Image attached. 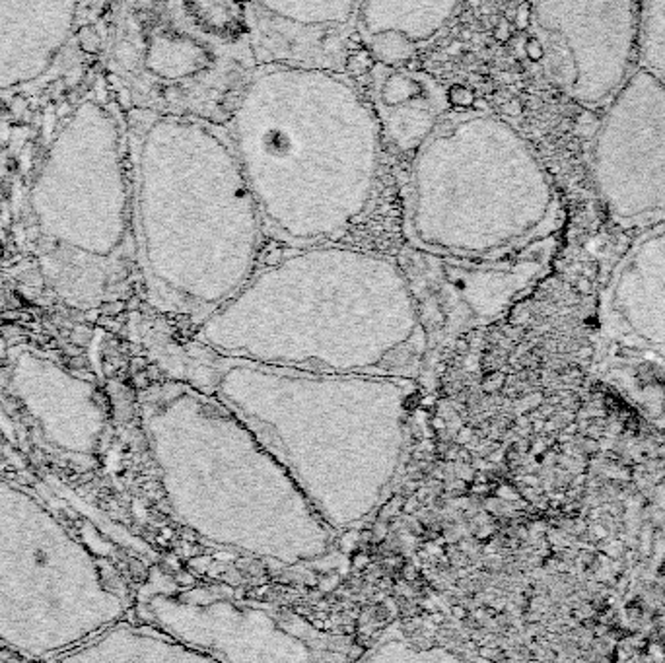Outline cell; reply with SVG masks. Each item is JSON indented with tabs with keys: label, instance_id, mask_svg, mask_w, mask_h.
I'll list each match as a JSON object with an SVG mask.
<instances>
[{
	"label": "cell",
	"instance_id": "obj_1",
	"mask_svg": "<svg viewBox=\"0 0 665 663\" xmlns=\"http://www.w3.org/2000/svg\"><path fill=\"white\" fill-rule=\"evenodd\" d=\"M179 354L189 383L251 430L333 531L383 502L407 454L414 379L284 368L201 341Z\"/></svg>",
	"mask_w": 665,
	"mask_h": 663
},
{
	"label": "cell",
	"instance_id": "obj_2",
	"mask_svg": "<svg viewBox=\"0 0 665 663\" xmlns=\"http://www.w3.org/2000/svg\"><path fill=\"white\" fill-rule=\"evenodd\" d=\"M212 350L284 368L416 379L426 335L397 257L333 244L294 247L201 323Z\"/></svg>",
	"mask_w": 665,
	"mask_h": 663
},
{
	"label": "cell",
	"instance_id": "obj_3",
	"mask_svg": "<svg viewBox=\"0 0 665 663\" xmlns=\"http://www.w3.org/2000/svg\"><path fill=\"white\" fill-rule=\"evenodd\" d=\"M224 126L265 235L292 249L333 244L371 209L383 135L346 70L257 65Z\"/></svg>",
	"mask_w": 665,
	"mask_h": 663
},
{
	"label": "cell",
	"instance_id": "obj_4",
	"mask_svg": "<svg viewBox=\"0 0 665 663\" xmlns=\"http://www.w3.org/2000/svg\"><path fill=\"white\" fill-rule=\"evenodd\" d=\"M131 126L144 249L169 306L201 325L257 270V202L224 123L138 110Z\"/></svg>",
	"mask_w": 665,
	"mask_h": 663
},
{
	"label": "cell",
	"instance_id": "obj_5",
	"mask_svg": "<svg viewBox=\"0 0 665 663\" xmlns=\"http://www.w3.org/2000/svg\"><path fill=\"white\" fill-rule=\"evenodd\" d=\"M558 212L535 150L490 111H449L413 152L403 206L409 247L500 259L547 239Z\"/></svg>",
	"mask_w": 665,
	"mask_h": 663
},
{
	"label": "cell",
	"instance_id": "obj_6",
	"mask_svg": "<svg viewBox=\"0 0 665 663\" xmlns=\"http://www.w3.org/2000/svg\"><path fill=\"white\" fill-rule=\"evenodd\" d=\"M181 395L201 444L173 483V504L201 537L259 558L294 564L323 556L333 529L287 469L214 395L195 386Z\"/></svg>",
	"mask_w": 665,
	"mask_h": 663
},
{
	"label": "cell",
	"instance_id": "obj_7",
	"mask_svg": "<svg viewBox=\"0 0 665 663\" xmlns=\"http://www.w3.org/2000/svg\"><path fill=\"white\" fill-rule=\"evenodd\" d=\"M115 65L138 110L224 123L257 59L211 32L185 0H126Z\"/></svg>",
	"mask_w": 665,
	"mask_h": 663
},
{
	"label": "cell",
	"instance_id": "obj_8",
	"mask_svg": "<svg viewBox=\"0 0 665 663\" xmlns=\"http://www.w3.org/2000/svg\"><path fill=\"white\" fill-rule=\"evenodd\" d=\"M154 617L171 638L220 662H346L353 640L224 586L171 582Z\"/></svg>",
	"mask_w": 665,
	"mask_h": 663
},
{
	"label": "cell",
	"instance_id": "obj_9",
	"mask_svg": "<svg viewBox=\"0 0 665 663\" xmlns=\"http://www.w3.org/2000/svg\"><path fill=\"white\" fill-rule=\"evenodd\" d=\"M593 177L619 222L665 220V84L642 68L605 105Z\"/></svg>",
	"mask_w": 665,
	"mask_h": 663
},
{
	"label": "cell",
	"instance_id": "obj_10",
	"mask_svg": "<svg viewBox=\"0 0 665 663\" xmlns=\"http://www.w3.org/2000/svg\"><path fill=\"white\" fill-rule=\"evenodd\" d=\"M547 239L500 259H461L404 247L399 265L426 335V362L473 329L498 317L541 269Z\"/></svg>",
	"mask_w": 665,
	"mask_h": 663
},
{
	"label": "cell",
	"instance_id": "obj_11",
	"mask_svg": "<svg viewBox=\"0 0 665 663\" xmlns=\"http://www.w3.org/2000/svg\"><path fill=\"white\" fill-rule=\"evenodd\" d=\"M533 12L562 53L558 82L584 105H607L636 68L640 0H533Z\"/></svg>",
	"mask_w": 665,
	"mask_h": 663
},
{
	"label": "cell",
	"instance_id": "obj_12",
	"mask_svg": "<svg viewBox=\"0 0 665 663\" xmlns=\"http://www.w3.org/2000/svg\"><path fill=\"white\" fill-rule=\"evenodd\" d=\"M257 65L346 70L358 0H242Z\"/></svg>",
	"mask_w": 665,
	"mask_h": 663
},
{
	"label": "cell",
	"instance_id": "obj_13",
	"mask_svg": "<svg viewBox=\"0 0 665 663\" xmlns=\"http://www.w3.org/2000/svg\"><path fill=\"white\" fill-rule=\"evenodd\" d=\"M368 100L383 140L399 152L416 150L452 111L446 86L436 76L409 65L374 63Z\"/></svg>",
	"mask_w": 665,
	"mask_h": 663
},
{
	"label": "cell",
	"instance_id": "obj_14",
	"mask_svg": "<svg viewBox=\"0 0 665 663\" xmlns=\"http://www.w3.org/2000/svg\"><path fill=\"white\" fill-rule=\"evenodd\" d=\"M461 0H358L356 37L378 65H409L434 41Z\"/></svg>",
	"mask_w": 665,
	"mask_h": 663
},
{
	"label": "cell",
	"instance_id": "obj_15",
	"mask_svg": "<svg viewBox=\"0 0 665 663\" xmlns=\"http://www.w3.org/2000/svg\"><path fill=\"white\" fill-rule=\"evenodd\" d=\"M636 68L665 84V0H640Z\"/></svg>",
	"mask_w": 665,
	"mask_h": 663
},
{
	"label": "cell",
	"instance_id": "obj_16",
	"mask_svg": "<svg viewBox=\"0 0 665 663\" xmlns=\"http://www.w3.org/2000/svg\"><path fill=\"white\" fill-rule=\"evenodd\" d=\"M80 47L86 51H98L100 49V35L96 34V29L92 27H84L80 32Z\"/></svg>",
	"mask_w": 665,
	"mask_h": 663
}]
</instances>
